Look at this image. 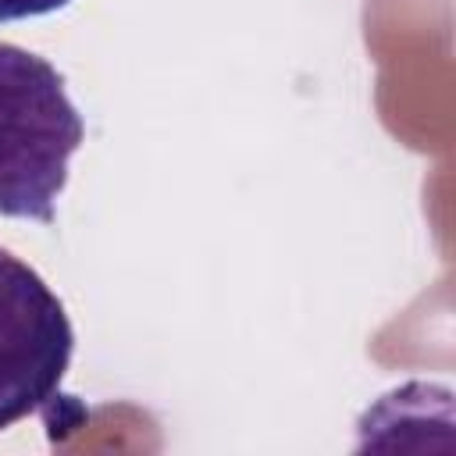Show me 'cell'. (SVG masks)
Here are the masks:
<instances>
[{"label":"cell","instance_id":"1","mask_svg":"<svg viewBox=\"0 0 456 456\" xmlns=\"http://www.w3.org/2000/svg\"><path fill=\"white\" fill-rule=\"evenodd\" d=\"M82 139L86 125L61 71L0 43V214L50 224Z\"/></svg>","mask_w":456,"mask_h":456},{"label":"cell","instance_id":"2","mask_svg":"<svg viewBox=\"0 0 456 456\" xmlns=\"http://www.w3.org/2000/svg\"><path fill=\"white\" fill-rule=\"evenodd\" d=\"M71 353L75 331L57 292L0 249V431L61 399Z\"/></svg>","mask_w":456,"mask_h":456},{"label":"cell","instance_id":"3","mask_svg":"<svg viewBox=\"0 0 456 456\" xmlns=\"http://www.w3.org/2000/svg\"><path fill=\"white\" fill-rule=\"evenodd\" d=\"M71 0H0V21H21V18H39L68 7Z\"/></svg>","mask_w":456,"mask_h":456}]
</instances>
